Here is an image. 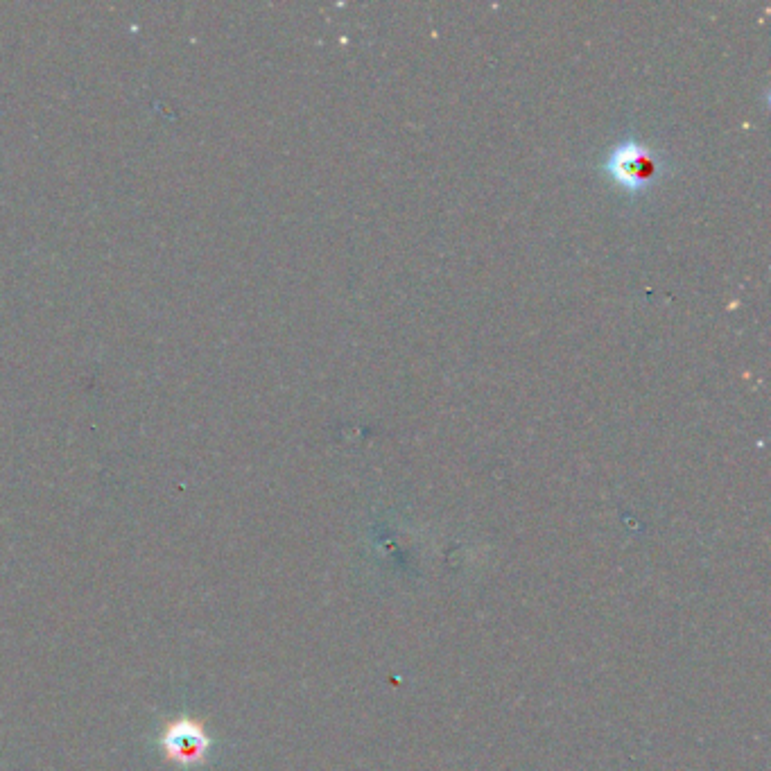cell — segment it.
Instances as JSON below:
<instances>
[{
	"label": "cell",
	"instance_id": "6da1fadb",
	"mask_svg": "<svg viewBox=\"0 0 771 771\" xmlns=\"http://www.w3.org/2000/svg\"><path fill=\"white\" fill-rule=\"evenodd\" d=\"M609 166L620 184L636 188L647 184V181L654 177L656 159L652 157V152H649L647 147L636 143H625L613 152V159Z\"/></svg>",
	"mask_w": 771,
	"mask_h": 771
},
{
	"label": "cell",
	"instance_id": "7a4b0ae2",
	"mask_svg": "<svg viewBox=\"0 0 771 771\" xmlns=\"http://www.w3.org/2000/svg\"><path fill=\"white\" fill-rule=\"evenodd\" d=\"M204 749L202 733H172L170 738V753H179L181 758H193L199 756V751Z\"/></svg>",
	"mask_w": 771,
	"mask_h": 771
}]
</instances>
